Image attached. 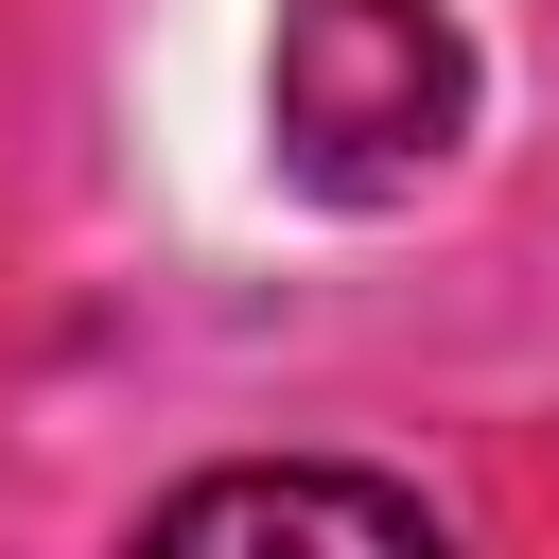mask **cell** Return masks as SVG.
Returning <instances> with one entry per match:
<instances>
[{
	"instance_id": "1",
	"label": "cell",
	"mask_w": 559,
	"mask_h": 559,
	"mask_svg": "<svg viewBox=\"0 0 559 559\" xmlns=\"http://www.w3.org/2000/svg\"><path fill=\"white\" fill-rule=\"evenodd\" d=\"M262 105H280V175L297 192L384 210L472 140V35H454V0H280Z\"/></svg>"
},
{
	"instance_id": "2",
	"label": "cell",
	"mask_w": 559,
	"mask_h": 559,
	"mask_svg": "<svg viewBox=\"0 0 559 559\" xmlns=\"http://www.w3.org/2000/svg\"><path fill=\"white\" fill-rule=\"evenodd\" d=\"M157 542H384V559H437V507L384 489V472H192V489H157Z\"/></svg>"
}]
</instances>
